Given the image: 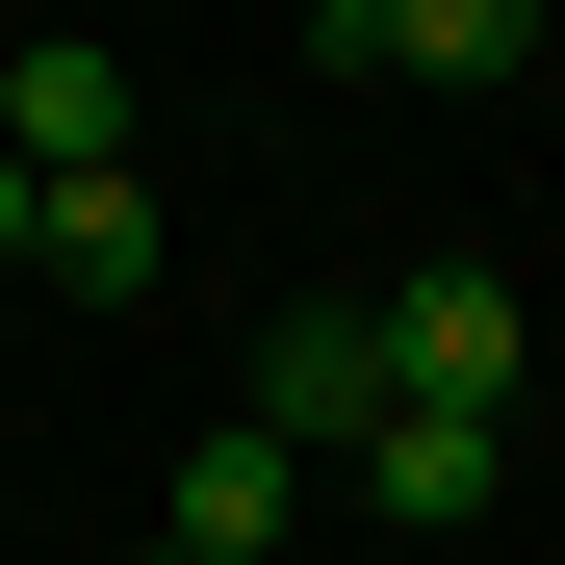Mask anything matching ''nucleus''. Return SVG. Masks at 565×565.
<instances>
[{"label": "nucleus", "mask_w": 565, "mask_h": 565, "mask_svg": "<svg viewBox=\"0 0 565 565\" xmlns=\"http://www.w3.org/2000/svg\"><path fill=\"white\" fill-rule=\"evenodd\" d=\"M334 489H360V514H412V540H462V514H514V437H489V412H386Z\"/></svg>", "instance_id": "39448f33"}, {"label": "nucleus", "mask_w": 565, "mask_h": 565, "mask_svg": "<svg viewBox=\"0 0 565 565\" xmlns=\"http://www.w3.org/2000/svg\"><path fill=\"white\" fill-rule=\"evenodd\" d=\"M282 514H309V462H282L257 412H232V437H180V489H154V540H180V565H257Z\"/></svg>", "instance_id": "423d86ee"}, {"label": "nucleus", "mask_w": 565, "mask_h": 565, "mask_svg": "<svg viewBox=\"0 0 565 565\" xmlns=\"http://www.w3.org/2000/svg\"><path fill=\"white\" fill-rule=\"evenodd\" d=\"M129 129H154V77H129L104 26H52V52H0V154H26V180H129Z\"/></svg>", "instance_id": "7ed1b4c3"}, {"label": "nucleus", "mask_w": 565, "mask_h": 565, "mask_svg": "<svg viewBox=\"0 0 565 565\" xmlns=\"http://www.w3.org/2000/svg\"><path fill=\"white\" fill-rule=\"evenodd\" d=\"M154 565H180V540H154Z\"/></svg>", "instance_id": "1a4fd4ad"}, {"label": "nucleus", "mask_w": 565, "mask_h": 565, "mask_svg": "<svg viewBox=\"0 0 565 565\" xmlns=\"http://www.w3.org/2000/svg\"><path fill=\"white\" fill-rule=\"evenodd\" d=\"M26 282H154V180H26Z\"/></svg>", "instance_id": "0eeeda50"}, {"label": "nucleus", "mask_w": 565, "mask_h": 565, "mask_svg": "<svg viewBox=\"0 0 565 565\" xmlns=\"http://www.w3.org/2000/svg\"><path fill=\"white\" fill-rule=\"evenodd\" d=\"M0 282H26V154H0Z\"/></svg>", "instance_id": "6e6552de"}, {"label": "nucleus", "mask_w": 565, "mask_h": 565, "mask_svg": "<svg viewBox=\"0 0 565 565\" xmlns=\"http://www.w3.org/2000/svg\"><path fill=\"white\" fill-rule=\"evenodd\" d=\"M334 77H540V0H334Z\"/></svg>", "instance_id": "20e7f679"}, {"label": "nucleus", "mask_w": 565, "mask_h": 565, "mask_svg": "<svg viewBox=\"0 0 565 565\" xmlns=\"http://www.w3.org/2000/svg\"><path fill=\"white\" fill-rule=\"evenodd\" d=\"M257 437L282 462H360L386 437V282H309V309L257 334Z\"/></svg>", "instance_id": "f03ea898"}, {"label": "nucleus", "mask_w": 565, "mask_h": 565, "mask_svg": "<svg viewBox=\"0 0 565 565\" xmlns=\"http://www.w3.org/2000/svg\"><path fill=\"white\" fill-rule=\"evenodd\" d=\"M514 386H540V309H514L489 257L386 282V412H489V437H514Z\"/></svg>", "instance_id": "f257e3e1"}]
</instances>
